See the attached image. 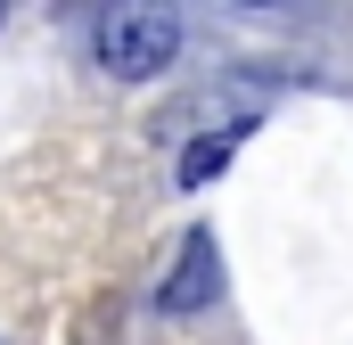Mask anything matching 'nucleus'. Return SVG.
I'll return each mask as SVG.
<instances>
[{
    "label": "nucleus",
    "instance_id": "f257e3e1",
    "mask_svg": "<svg viewBox=\"0 0 353 345\" xmlns=\"http://www.w3.org/2000/svg\"><path fill=\"white\" fill-rule=\"evenodd\" d=\"M90 50L115 83H157L181 58V8L173 0H99Z\"/></svg>",
    "mask_w": 353,
    "mask_h": 345
},
{
    "label": "nucleus",
    "instance_id": "f03ea898",
    "mask_svg": "<svg viewBox=\"0 0 353 345\" xmlns=\"http://www.w3.org/2000/svg\"><path fill=\"white\" fill-rule=\"evenodd\" d=\"M222 296V255H214V230H189L181 239L173 271H165V288H157V313H173V321H189V313H205Z\"/></svg>",
    "mask_w": 353,
    "mask_h": 345
},
{
    "label": "nucleus",
    "instance_id": "7ed1b4c3",
    "mask_svg": "<svg viewBox=\"0 0 353 345\" xmlns=\"http://www.w3.org/2000/svg\"><path fill=\"white\" fill-rule=\"evenodd\" d=\"M239 140H247V124H230V132H205V140H189L181 148V181L197 189V181H214V172L239 157Z\"/></svg>",
    "mask_w": 353,
    "mask_h": 345
},
{
    "label": "nucleus",
    "instance_id": "20e7f679",
    "mask_svg": "<svg viewBox=\"0 0 353 345\" xmlns=\"http://www.w3.org/2000/svg\"><path fill=\"white\" fill-rule=\"evenodd\" d=\"M239 8H288V0H239Z\"/></svg>",
    "mask_w": 353,
    "mask_h": 345
},
{
    "label": "nucleus",
    "instance_id": "39448f33",
    "mask_svg": "<svg viewBox=\"0 0 353 345\" xmlns=\"http://www.w3.org/2000/svg\"><path fill=\"white\" fill-rule=\"evenodd\" d=\"M0 8H8V0H0Z\"/></svg>",
    "mask_w": 353,
    "mask_h": 345
}]
</instances>
